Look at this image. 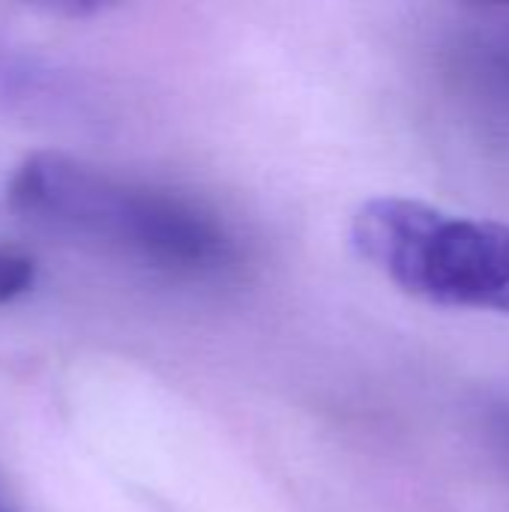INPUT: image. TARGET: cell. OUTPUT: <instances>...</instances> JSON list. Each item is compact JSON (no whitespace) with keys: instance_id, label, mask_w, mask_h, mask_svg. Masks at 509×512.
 <instances>
[{"instance_id":"obj_1","label":"cell","mask_w":509,"mask_h":512,"mask_svg":"<svg viewBox=\"0 0 509 512\" xmlns=\"http://www.w3.org/2000/svg\"><path fill=\"white\" fill-rule=\"evenodd\" d=\"M6 192L36 228L165 276L207 279L240 264L237 237L216 210L63 153L27 156Z\"/></svg>"},{"instance_id":"obj_2","label":"cell","mask_w":509,"mask_h":512,"mask_svg":"<svg viewBox=\"0 0 509 512\" xmlns=\"http://www.w3.org/2000/svg\"><path fill=\"white\" fill-rule=\"evenodd\" d=\"M351 243L417 300L509 315V225L384 195L357 207Z\"/></svg>"},{"instance_id":"obj_3","label":"cell","mask_w":509,"mask_h":512,"mask_svg":"<svg viewBox=\"0 0 509 512\" xmlns=\"http://www.w3.org/2000/svg\"><path fill=\"white\" fill-rule=\"evenodd\" d=\"M33 261L15 249L0 246V303L21 297L33 285Z\"/></svg>"},{"instance_id":"obj_4","label":"cell","mask_w":509,"mask_h":512,"mask_svg":"<svg viewBox=\"0 0 509 512\" xmlns=\"http://www.w3.org/2000/svg\"><path fill=\"white\" fill-rule=\"evenodd\" d=\"M0 512H12L9 507H6V501H3V498H0Z\"/></svg>"}]
</instances>
